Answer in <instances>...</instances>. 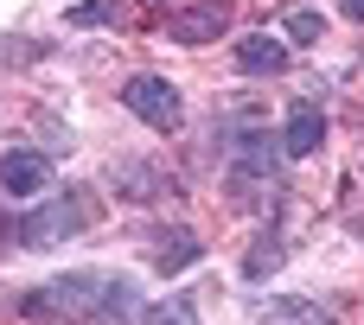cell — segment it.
<instances>
[{"label":"cell","instance_id":"ba28073f","mask_svg":"<svg viewBox=\"0 0 364 325\" xmlns=\"http://www.w3.org/2000/svg\"><path fill=\"white\" fill-rule=\"evenodd\" d=\"M237 64L256 70V77H275V70H288V45L269 38V32H250V38H237Z\"/></svg>","mask_w":364,"mask_h":325},{"label":"cell","instance_id":"7c38bea8","mask_svg":"<svg viewBox=\"0 0 364 325\" xmlns=\"http://www.w3.org/2000/svg\"><path fill=\"white\" fill-rule=\"evenodd\" d=\"M147 325H192V307H186V300H166V307L147 313Z\"/></svg>","mask_w":364,"mask_h":325},{"label":"cell","instance_id":"7a4b0ae2","mask_svg":"<svg viewBox=\"0 0 364 325\" xmlns=\"http://www.w3.org/2000/svg\"><path fill=\"white\" fill-rule=\"evenodd\" d=\"M122 102H128L147 128H160V134L179 128V115H186V109H179V89H173L166 77H128V83H122Z\"/></svg>","mask_w":364,"mask_h":325},{"label":"cell","instance_id":"9c48e42d","mask_svg":"<svg viewBox=\"0 0 364 325\" xmlns=\"http://www.w3.org/2000/svg\"><path fill=\"white\" fill-rule=\"evenodd\" d=\"M282 32H288L294 45H314V38H326V19H320V13H307V6H294V13L282 19Z\"/></svg>","mask_w":364,"mask_h":325},{"label":"cell","instance_id":"3957f363","mask_svg":"<svg viewBox=\"0 0 364 325\" xmlns=\"http://www.w3.org/2000/svg\"><path fill=\"white\" fill-rule=\"evenodd\" d=\"M269 179H275V147H269V134H243V141L230 147V185H237V198L250 204Z\"/></svg>","mask_w":364,"mask_h":325},{"label":"cell","instance_id":"4fadbf2b","mask_svg":"<svg viewBox=\"0 0 364 325\" xmlns=\"http://www.w3.org/2000/svg\"><path fill=\"white\" fill-rule=\"evenodd\" d=\"M320 313L314 307H288V313H275V319H262V325H314Z\"/></svg>","mask_w":364,"mask_h":325},{"label":"cell","instance_id":"5bb4252c","mask_svg":"<svg viewBox=\"0 0 364 325\" xmlns=\"http://www.w3.org/2000/svg\"><path fill=\"white\" fill-rule=\"evenodd\" d=\"M339 6H346V13H352V19H364V0H339Z\"/></svg>","mask_w":364,"mask_h":325},{"label":"cell","instance_id":"8fae6325","mask_svg":"<svg viewBox=\"0 0 364 325\" xmlns=\"http://www.w3.org/2000/svg\"><path fill=\"white\" fill-rule=\"evenodd\" d=\"M275 262H282V236H262V243H256V249H250V262H243V268H250V275H256V281H262V275H269V268H275Z\"/></svg>","mask_w":364,"mask_h":325},{"label":"cell","instance_id":"277c9868","mask_svg":"<svg viewBox=\"0 0 364 325\" xmlns=\"http://www.w3.org/2000/svg\"><path fill=\"white\" fill-rule=\"evenodd\" d=\"M0 192H6V198H38V192H51V160L32 153V147L0 153Z\"/></svg>","mask_w":364,"mask_h":325},{"label":"cell","instance_id":"9a60e30c","mask_svg":"<svg viewBox=\"0 0 364 325\" xmlns=\"http://www.w3.org/2000/svg\"><path fill=\"white\" fill-rule=\"evenodd\" d=\"M147 6H173V0H147Z\"/></svg>","mask_w":364,"mask_h":325},{"label":"cell","instance_id":"52a82bcc","mask_svg":"<svg viewBox=\"0 0 364 325\" xmlns=\"http://www.w3.org/2000/svg\"><path fill=\"white\" fill-rule=\"evenodd\" d=\"M198 255H205V243H198L192 230H179V224L154 236V268H160V275H179V268H192Z\"/></svg>","mask_w":364,"mask_h":325},{"label":"cell","instance_id":"5b68a950","mask_svg":"<svg viewBox=\"0 0 364 325\" xmlns=\"http://www.w3.org/2000/svg\"><path fill=\"white\" fill-rule=\"evenodd\" d=\"M230 26V0H198L192 13H173L166 19V32L179 38V45H205V38H218Z\"/></svg>","mask_w":364,"mask_h":325},{"label":"cell","instance_id":"30bf717a","mask_svg":"<svg viewBox=\"0 0 364 325\" xmlns=\"http://www.w3.org/2000/svg\"><path fill=\"white\" fill-rule=\"evenodd\" d=\"M64 19H70V26H115V19H122V0H83V6H70Z\"/></svg>","mask_w":364,"mask_h":325},{"label":"cell","instance_id":"8992f818","mask_svg":"<svg viewBox=\"0 0 364 325\" xmlns=\"http://www.w3.org/2000/svg\"><path fill=\"white\" fill-rule=\"evenodd\" d=\"M320 141H326V115H320L314 102H294V109H288V128H282V147H288L294 160H307V153H320Z\"/></svg>","mask_w":364,"mask_h":325},{"label":"cell","instance_id":"6da1fadb","mask_svg":"<svg viewBox=\"0 0 364 325\" xmlns=\"http://www.w3.org/2000/svg\"><path fill=\"white\" fill-rule=\"evenodd\" d=\"M90 217H96L90 198H51V204H38L32 217H13V224L0 230V249H51V243L77 236Z\"/></svg>","mask_w":364,"mask_h":325}]
</instances>
